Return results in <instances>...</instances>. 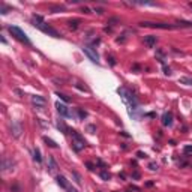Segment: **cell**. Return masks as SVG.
<instances>
[{
    "label": "cell",
    "instance_id": "1",
    "mask_svg": "<svg viewBox=\"0 0 192 192\" xmlns=\"http://www.w3.org/2000/svg\"><path fill=\"white\" fill-rule=\"evenodd\" d=\"M117 93L120 95L123 104L126 105V110H128V114L132 117V119H137L135 116V111L138 110V99L135 98V95L132 93L131 90H128L126 87H120L117 90Z\"/></svg>",
    "mask_w": 192,
    "mask_h": 192
},
{
    "label": "cell",
    "instance_id": "2",
    "mask_svg": "<svg viewBox=\"0 0 192 192\" xmlns=\"http://www.w3.org/2000/svg\"><path fill=\"white\" fill-rule=\"evenodd\" d=\"M32 23H33V26H35L36 29H39V30L44 32V33H47V35H50V36H53V38H60L59 32H57L56 29H53L51 26H48L47 23H45V20H44L41 15L33 14V15H32Z\"/></svg>",
    "mask_w": 192,
    "mask_h": 192
},
{
    "label": "cell",
    "instance_id": "3",
    "mask_svg": "<svg viewBox=\"0 0 192 192\" xmlns=\"http://www.w3.org/2000/svg\"><path fill=\"white\" fill-rule=\"evenodd\" d=\"M8 30H9V33L15 39H18L20 42H24V44L30 45V39L27 38V35H26V33L20 29V27H17V26H8Z\"/></svg>",
    "mask_w": 192,
    "mask_h": 192
},
{
    "label": "cell",
    "instance_id": "4",
    "mask_svg": "<svg viewBox=\"0 0 192 192\" xmlns=\"http://www.w3.org/2000/svg\"><path fill=\"white\" fill-rule=\"evenodd\" d=\"M71 135H72V147H74V150L81 152L86 147V140L81 137L80 132H77V131H72Z\"/></svg>",
    "mask_w": 192,
    "mask_h": 192
},
{
    "label": "cell",
    "instance_id": "5",
    "mask_svg": "<svg viewBox=\"0 0 192 192\" xmlns=\"http://www.w3.org/2000/svg\"><path fill=\"white\" fill-rule=\"evenodd\" d=\"M141 27H152V29H176L179 27L177 24H168V23H152V21H141L140 23Z\"/></svg>",
    "mask_w": 192,
    "mask_h": 192
},
{
    "label": "cell",
    "instance_id": "6",
    "mask_svg": "<svg viewBox=\"0 0 192 192\" xmlns=\"http://www.w3.org/2000/svg\"><path fill=\"white\" fill-rule=\"evenodd\" d=\"M83 53L89 57L90 62H93V63H96V65L99 63V54L96 53V48L90 47V45H84V47H83Z\"/></svg>",
    "mask_w": 192,
    "mask_h": 192
},
{
    "label": "cell",
    "instance_id": "7",
    "mask_svg": "<svg viewBox=\"0 0 192 192\" xmlns=\"http://www.w3.org/2000/svg\"><path fill=\"white\" fill-rule=\"evenodd\" d=\"M11 134L15 138H20L23 134V125L20 120H12L11 122Z\"/></svg>",
    "mask_w": 192,
    "mask_h": 192
},
{
    "label": "cell",
    "instance_id": "8",
    "mask_svg": "<svg viewBox=\"0 0 192 192\" xmlns=\"http://www.w3.org/2000/svg\"><path fill=\"white\" fill-rule=\"evenodd\" d=\"M56 108H57V113L62 117H72V116H74V114H72V111L66 107L65 104H62V102H56Z\"/></svg>",
    "mask_w": 192,
    "mask_h": 192
},
{
    "label": "cell",
    "instance_id": "9",
    "mask_svg": "<svg viewBox=\"0 0 192 192\" xmlns=\"http://www.w3.org/2000/svg\"><path fill=\"white\" fill-rule=\"evenodd\" d=\"M173 120H174L173 113L167 111V113H164V114H162V125H164V126H171V125H173Z\"/></svg>",
    "mask_w": 192,
    "mask_h": 192
},
{
    "label": "cell",
    "instance_id": "10",
    "mask_svg": "<svg viewBox=\"0 0 192 192\" xmlns=\"http://www.w3.org/2000/svg\"><path fill=\"white\" fill-rule=\"evenodd\" d=\"M32 102L36 105V108H42L47 101H45V99H44L42 96H39V95H35V96H32Z\"/></svg>",
    "mask_w": 192,
    "mask_h": 192
},
{
    "label": "cell",
    "instance_id": "11",
    "mask_svg": "<svg viewBox=\"0 0 192 192\" xmlns=\"http://www.w3.org/2000/svg\"><path fill=\"white\" fill-rule=\"evenodd\" d=\"M12 167H14V161L9 159V158H3V161H2V170L3 171H9V170H14Z\"/></svg>",
    "mask_w": 192,
    "mask_h": 192
},
{
    "label": "cell",
    "instance_id": "12",
    "mask_svg": "<svg viewBox=\"0 0 192 192\" xmlns=\"http://www.w3.org/2000/svg\"><path fill=\"white\" fill-rule=\"evenodd\" d=\"M156 42H158V39H156V36H153V35H149V36H144V44L147 45L149 48H153L155 45H156Z\"/></svg>",
    "mask_w": 192,
    "mask_h": 192
},
{
    "label": "cell",
    "instance_id": "13",
    "mask_svg": "<svg viewBox=\"0 0 192 192\" xmlns=\"http://www.w3.org/2000/svg\"><path fill=\"white\" fill-rule=\"evenodd\" d=\"M48 170L51 171V173H54V171L57 170V164H56L53 156H48Z\"/></svg>",
    "mask_w": 192,
    "mask_h": 192
},
{
    "label": "cell",
    "instance_id": "14",
    "mask_svg": "<svg viewBox=\"0 0 192 192\" xmlns=\"http://www.w3.org/2000/svg\"><path fill=\"white\" fill-rule=\"evenodd\" d=\"M57 183L60 185L62 188H65V189H69V183H68V180L63 177V176H57Z\"/></svg>",
    "mask_w": 192,
    "mask_h": 192
},
{
    "label": "cell",
    "instance_id": "15",
    "mask_svg": "<svg viewBox=\"0 0 192 192\" xmlns=\"http://www.w3.org/2000/svg\"><path fill=\"white\" fill-rule=\"evenodd\" d=\"M33 159H35L38 164H41L42 162V156H41V150H39L38 147L33 149Z\"/></svg>",
    "mask_w": 192,
    "mask_h": 192
},
{
    "label": "cell",
    "instance_id": "16",
    "mask_svg": "<svg viewBox=\"0 0 192 192\" xmlns=\"http://www.w3.org/2000/svg\"><path fill=\"white\" fill-rule=\"evenodd\" d=\"M57 128H59V131H60V132H63V134H69V128L65 125L63 120H59L57 122Z\"/></svg>",
    "mask_w": 192,
    "mask_h": 192
},
{
    "label": "cell",
    "instance_id": "17",
    "mask_svg": "<svg viewBox=\"0 0 192 192\" xmlns=\"http://www.w3.org/2000/svg\"><path fill=\"white\" fill-rule=\"evenodd\" d=\"M44 143L47 144L48 147H51V149H57V143L54 140H51V138H48V137H44Z\"/></svg>",
    "mask_w": 192,
    "mask_h": 192
},
{
    "label": "cell",
    "instance_id": "18",
    "mask_svg": "<svg viewBox=\"0 0 192 192\" xmlns=\"http://www.w3.org/2000/svg\"><path fill=\"white\" fill-rule=\"evenodd\" d=\"M78 26H80V20H71L69 21V29L71 30H77Z\"/></svg>",
    "mask_w": 192,
    "mask_h": 192
},
{
    "label": "cell",
    "instance_id": "19",
    "mask_svg": "<svg viewBox=\"0 0 192 192\" xmlns=\"http://www.w3.org/2000/svg\"><path fill=\"white\" fill-rule=\"evenodd\" d=\"M179 83H180V84H185V86H192V78H189V77H182L180 80H179Z\"/></svg>",
    "mask_w": 192,
    "mask_h": 192
},
{
    "label": "cell",
    "instance_id": "20",
    "mask_svg": "<svg viewBox=\"0 0 192 192\" xmlns=\"http://www.w3.org/2000/svg\"><path fill=\"white\" fill-rule=\"evenodd\" d=\"M60 11H65V6H60V5L50 6V12H51V14H56V12H60Z\"/></svg>",
    "mask_w": 192,
    "mask_h": 192
},
{
    "label": "cell",
    "instance_id": "21",
    "mask_svg": "<svg viewBox=\"0 0 192 192\" xmlns=\"http://www.w3.org/2000/svg\"><path fill=\"white\" fill-rule=\"evenodd\" d=\"M77 114H78V119H80V120H84V119L87 117V113H86L83 108H77Z\"/></svg>",
    "mask_w": 192,
    "mask_h": 192
},
{
    "label": "cell",
    "instance_id": "22",
    "mask_svg": "<svg viewBox=\"0 0 192 192\" xmlns=\"http://www.w3.org/2000/svg\"><path fill=\"white\" fill-rule=\"evenodd\" d=\"M99 176H101L102 180H110V179H111V174L108 173V171H105V170H102L101 173H99Z\"/></svg>",
    "mask_w": 192,
    "mask_h": 192
},
{
    "label": "cell",
    "instance_id": "23",
    "mask_svg": "<svg viewBox=\"0 0 192 192\" xmlns=\"http://www.w3.org/2000/svg\"><path fill=\"white\" fill-rule=\"evenodd\" d=\"M183 153H185V156H192V146H185Z\"/></svg>",
    "mask_w": 192,
    "mask_h": 192
},
{
    "label": "cell",
    "instance_id": "24",
    "mask_svg": "<svg viewBox=\"0 0 192 192\" xmlns=\"http://www.w3.org/2000/svg\"><path fill=\"white\" fill-rule=\"evenodd\" d=\"M71 174L74 176V179H75V183H77V185H80V183H81V177H80V174H78L77 171H71Z\"/></svg>",
    "mask_w": 192,
    "mask_h": 192
},
{
    "label": "cell",
    "instance_id": "25",
    "mask_svg": "<svg viewBox=\"0 0 192 192\" xmlns=\"http://www.w3.org/2000/svg\"><path fill=\"white\" fill-rule=\"evenodd\" d=\"M56 95H57L59 98H60V99H62V101H65V102H69V101H71V99H69L68 96H66V95H63V93H59V92H57V93H56Z\"/></svg>",
    "mask_w": 192,
    "mask_h": 192
},
{
    "label": "cell",
    "instance_id": "26",
    "mask_svg": "<svg viewBox=\"0 0 192 192\" xmlns=\"http://www.w3.org/2000/svg\"><path fill=\"white\" fill-rule=\"evenodd\" d=\"M149 170L156 171V170H158V164H156V162H150V164H149Z\"/></svg>",
    "mask_w": 192,
    "mask_h": 192
},
{
    "label": "cell",
    "instance_id": "27",
    "mask_svg": "<svg viewBox=\"0 0 192 192\" xmlns=\"http://www.w3.org/2000/svg\"><path fill=\"white\" fill-rule=\"evenodd\" d=\"M11 8H8V6H5V5H2V9H0V12H2L3 15H6L8 14V11H9Z\"/></svg>",
    "mask_w": 192,
    "mask_h": 192
},
{
    "label": "cell",
    "instance_id": "28",
    "mask_svg": "<svg viewBox=\"0 0 192 192\" xmlns=\"http://www.w3.org/2000/svg\"><path fill=\"white\" fill-rule=\"evenodd\" d=\"M137 158H140V159H146L147 155H146L144 152H137Z\"/></svg>",
    "mask_w": 192,
    "mask_h": 192
},
{
    "label": "cell",
    "instance_id": "29",
    "mask_svg": "<svg viewBox=\"0 0 192 192\" xmlns=\"http://www.w3.org/2000/svg\"><path fill=\"white\" fill-rule=\"evenodd\" d=\"M87 131L90 132V134H95V131H96V128L93 126V125H89V126H87Z\"/></svg>",
    "mask_w": 192,
    "mask_h": 192
},
{
    "label": "cell",
    "instance_id": "30",
    "mask_svg": "<svg viewBox=\"0 0 192 192\" xmlns=\"http://www.w3.org/2000/svg\"><path fill=\"white\" fill-rule=\"evenodd\" d=\"M164 74H165V75H171L173 72H171V69H170V68H167V66H164Z\"/></svg>",
    "mask_w": 192,
    "mask_h": 192
},
{
    "label": "cell",
    "instance_id": "31",
    "mask_svg": "<svg viewBox=\"0 0 192 192\" xmlns=\"http://www.w3.org/2000/svg\"><path fill=\"white\" fill-rule=\"evenodd\" d=\"M95 12L101 15V14H104V9H102V8H95Z\"/></svg>",
    "mask_w": 192,
    "mask_h": 192
},
{
    "label": "cell",
    "instance_id": "32",
    "mask_svg": "<svg viewBox=\"0 0 192 192\" xmlns=\"http://www.w3.org/2000/svg\"><path fill=\"white\" fill-rule=\"evenodd\" d=\"M11 191H14V192H20V188H18V185H14V186L11 188Z\"/></svg>",
    "mask_w": 192,
    "mask_h": 192
},
{
    "label": "cell",
    "instance_id": "33",
    "mask_svg": "<svg viewBox=\"0 0 192 192\" xmlns=\"http://www.w3.org/2000/svg\"><path fill=\"white\" fill-rule=\"evenodd\" d=\"M83 12H84V14H90V9L87 8V6H84V8H83Z\"/></svg>",
    "mask_w": 192,
    "mask_h": 192
},
{
    "label": "cell",
    "instance_id": "34",
    "mask_svg": "<svg viewBox=\"0 0 192 192\" xmlns=\"http://www.w3.org/2000/svg\"><path fill=\"white\" fill-rule=\"evenodd\" d=\"M86 165H87V168H89L90 171H93V170H95V168H93V165H92L90 162H87V164H86Z\"/></svg>",
    "mask_w": 192,
    "mask_h": 192
},
{
    "label": "cell",
    "instance_id": "35",
    "mask_svg": "<svg viewBox=\"0 0 192 192\" xmlns=\"http://www.w3.org/2000/svg\"><path fill=\"white\" fill-rule=\"evenodd\" d=\"M108 60H110V63H111L113 66H114V65H116V60H114V57H110V59H108Z\"/></svg>",
    "mask_w": 192,
    "mask_h": 192
},
{
    "label": "cell",
    "instance_id": "36",
    "mask_svg": "<svg viewBox=\"0 0 192 192\" xmlns=\"http://www.w3.org/2000/svg\"><path fill=\"white\" fill-rule=\"evenodd\" d=\"M132 177H134V179H140V174H138V173H137V171H135V173H134V174H132Z\"/></svg>",
    "mask_w": 192,
    "mask_h": 192
},
{
    "label": "cell",
    "instance_id": "37",
    "mask_svg": "<svg viewBox=\"0 0 192 192\" xmlns=\"http://www.w3.org/2000/svg\"><path fill=\"white\" fill-rule=\"evenodd\" d=\"M68 192H78V191H77V189H74V188H69V189H68Z\"/></svg>",
    "mask_w": 192,
    "mask_h": 192
},
{
    "label": "cell",
    "instance_id": "38",
    "mask_svg": "<svg viewBox=\"0 0 192 192\" xmlns=\"http://www.w3.org/2000/svg\"><path fill=\"white\" fill-rule=\"evenodd\" d=\"M189 8H191V9H192V3H189Z\"/></svg>",
    "mask_w": 192,
    "mask_h": 192
}]
</instances>
